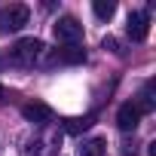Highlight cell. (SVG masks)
Returning a JSON list of instances; mask_svg holds the SVG:
<instances>
[{
  "label": "cell",
  "mask_w": 156,
  "mask_h": 156,
  "mask_svg": "<svg viewBox=\"0 0 156 156\" xmlns=\"http://www.w3.org/2000/svg\"><path fill=\"white\" fill-rule=\"evenodd\" d=\"M43 55H46V46H43V40H37V37H25V40H19V43L9 49V61L19 64V67L43 64Z\"/></svg>",
  "instance_id": "cell-1"
},
{
  "label": "cell",
  "mask_w": 156,
  "mask_h": 156,
  "mask_svg": "<svg viewBox=\"0 0 156 156\" xmlns=\"http://www.w3.org/2000/svg\"><path fill=\"white\" fill-rule=\"evenodd\" d=\"M28 19H31V9H28L25 3H9V6H3V9H0V34H16V31H22V28L28 25Z\"/></svg>",
  "instance_id": "cell-2"
},
{
  "label": "cell",
  "mask_w": 156,
  "mask_h": 156,
  "mask_svg": "<svg viewBox=\"0 0 156 156\" xmlns=\"http://www.w3.org/2000/svg\"><path fill=\"white\" fill-rule=\"evenodd\" d=\"M55 40L64 43V46H76V43L83 40V25L76 22L73 16H61L55 22Z\"/></svg>",
  "instance_id": "cell-3"
},
{
  "label": "cell",
  "mask_w": 156,
  "mask_h": 156,
  "mask_svg": "<svg viewBox=\"0 0 156 156\" xmlns=\"http://www.w3.org/2000/svg\"><path fill=\"white\" fill-rule=\"evenodd\" d=\"M138 122H141V110L135 107V101L119 104V110H116V126H119L122 132H135Z\"/></svg>",
  "instance_id": "cell-4"
},
{
  "label": "cell",
  "mask_w": 156,
  "mask_h": 156,
  "mask_svg": "<svg viewBox=\"0 0 156 156\" xmlns=\"http://www.w3.org/2000/svg\"><path fill=\"white\" fill-rule=\"evenodd\" d=\"M126 31H129V37H132L135 43L147 40V34H150V16H147V12H132Z\"/></svg>",
  "instance_id": "cell-5"
},
{
  "label": "cell",
  "mask_w": 156,
  "mask_h": 156,
  "mask_svg": "<svg viewBox=\"0 0 156 156\" xmlns=\"http://www.w3.org/2000/svg\"><path fill=\"white\" fill-rule=\"evenodd\" d=\"M22 116H25L28 122H34V126H46V122H52V107L34 101V104H25V107H22Z\"/></svg>",
  "instance_id": "cell-6"
},
{
  "label": "cell",
  "mask_w": 156,
  "mask_h": 156,
  "mask_svg": "<svg viewBox=\"0 0 156 156\" xmlns=\"http://www.w3.org/2000/svg\"><path fill=\"white\" fill-rule=\"evenodd\" d=\"M104 150H107L104 138H89L80 144V156H104Z\"/></svg>",
  "instance_id": "cell-7"
},
{
  "label": "cell",
  "mask_w": 156,
  "mask_h": 156,
  "mask_svg": "<svg viewBox=\"0 0 156 156\" xmlns=\"http://www.w3.org/2000/svg\"><path fill=\"white\" fill-rule=\"evenodd\" d=\"M135 107H138L141 113H153V110H156V98H153V83H147V86H144V92H141V101H135Z\"/></svg>",
  "instance_id": "cell-8"
},
{
  "label": "cell",
  "mask_w": 156,
  "mask_h": 156,
  "mask_svg": "<svg viewBox=\"0 0 156 156\" xmlns=\"http://www.w3.org/2000/svg\"><path fill=\"white\" fill-rule=\"evenodd\" d=\"M92 9H95V16H98V19H104V22H107V19L116 12V3H113V0H95Z\"/></svg>",
  "instance_id": "cell-9"
},
{
  "label": "cell",
  "mask_w": 156,
  "mask_h": 156,
  "mask_svg": "<svg viewBox=\"0 0 156 156\" xmlns=\"http://www.w3.org/2000/svg\"><path fill=\"white\" fill-rule=\"evenodd\" d=\"M89 126H92V116H83V119H67L64 132H83V129H89Z\"/></svg>",
  "instance_id": "cell-10"
},
{
  "label": "cell",
  "mask_w": 156,
  "mask_h": 156,
  "mask_svg": "<svg viewBox=\"0 0 156 156\" xmlns=\"http://www.w3.org/2000/svg\"><path fill=\"white\" fill-rule=\"evenodd\" d=\"M0 98H3V86H0Z\"/></svg>",
  "instance_id": "cell-11"
}]
</instances>
